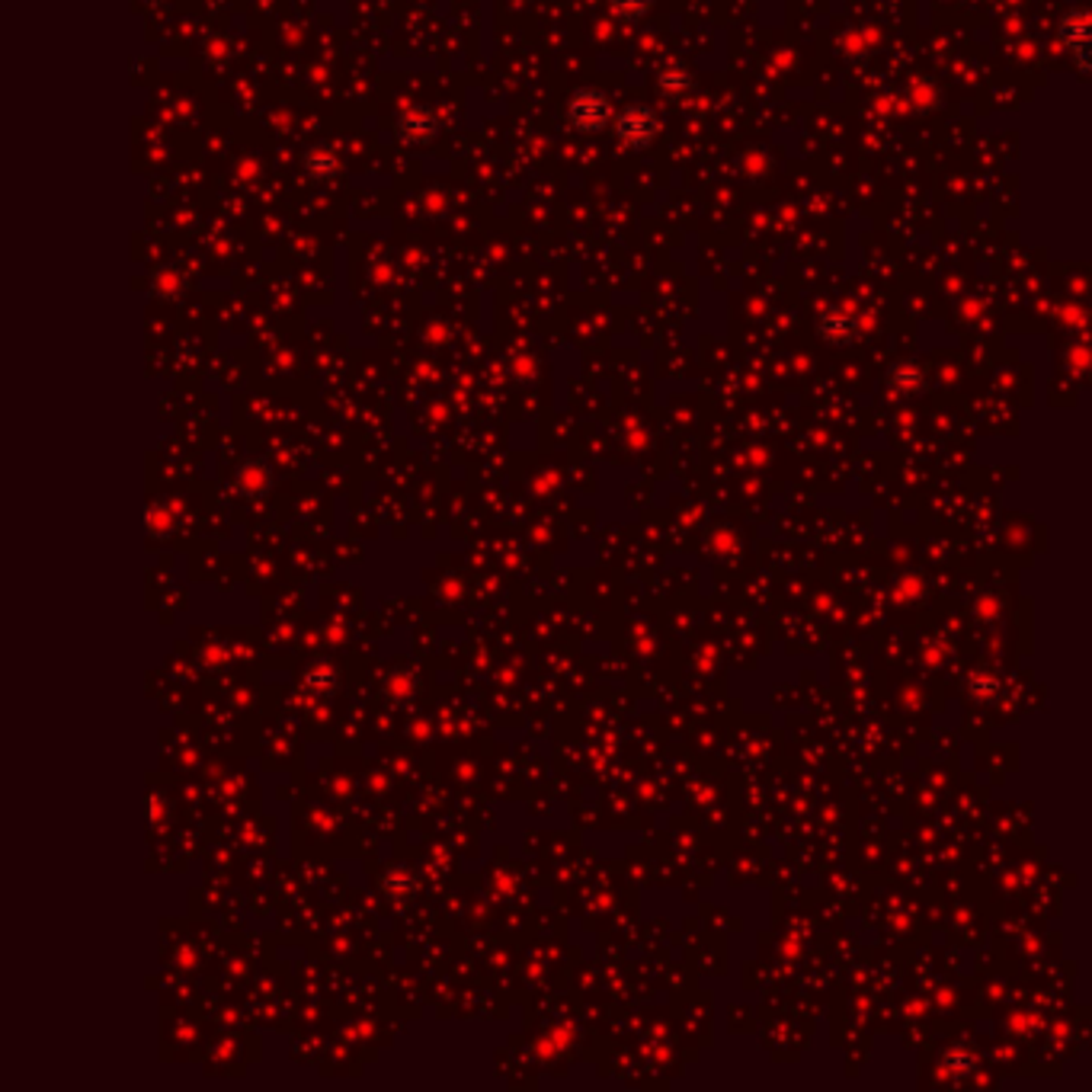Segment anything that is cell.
<instances>
[{"instance_id":"6da1fadb","label":"cell","mask_w":1092,"mask_h":1092,"mask_svg":"<svg viewBox=\"0 0 1092 1092\" xmlns=\"http://www.w3.org/2000/svg\"><path fill=\"white\" fill-rule=\"evenodd\" d=\"M616 135L622 144L644 151L654 144V138L660 135V119L647 103H631L616 116Z\"/></svg>"},{"instance_id":"7a4b0ae2","label":"cell","mask_w":1092,"mask_h":1092,"mask_svg":"<svg viewBox=\"0 0 1092 1092\" xmlns=\"http://www.w3.org/2000/svg\"><path fill=\"white\" fill-rule=\"evenodd\" d=\"M612 109H609V100L603 90L596 87H587V90H577L568 103V122L577 128V132H587V135H596L606 128Z\"/></svg>"},{"instance_id":"3957f363","label":"cell","mask_w":1092,"mask_h":1092,"mask_svg":"<svg viewBox=\"0 0 1092 1092\" xmlns=\"http://www.w3.org/2000/svg\"><path fill=\"white\" fill-rule=\"evenodd\" d=\"M1060 39L1067 42V49L1073 52L1079 71H1089V20L1082 7H1073L1063 20H1060Z\"/></svg>"},{"instance_id":"277c9868","label":"cell","mask_w":1092,"mask_h":1092,"mask_svg":"<svg viewBox=\"0 0 1092 1092\" xmlns=\"http://www.w3.org/2000/svg\"><path fill=\"white\" fill-rule=\"evenodd\" d=\"M436 132H439V119H436V112L427 109V106H411V109H404L401 119H398V135H401L404 141H411V144L433 141Z\"/></svg>"},{"instance_id":"5b68a950","label":"cell","mask_w":1092,"mask_h":1092,"mask_svg":"<svg viewBox=\"0 0 1092 1092\" xmlns=\"http://www.w3.org/2000/svg\"><path fill=\"white\" fill-rule=\"evenodd\" d=\"M305 170H308L314 179H330V176L340 170V163H336V154H333V151L314 148V151L305 154Z\"/></svg>"},{"instance_id":"8992f818","label":"cell","mask_w":1092,"mask_h":1092,"mask_svg":"<svg viewBox=\"0 0 1092 1092\" xmlns=\"http://www.w3.org/2000/svg\"><path fill=\"white\" fill-rule=\"evenodd\" d=\"M820 333H824L827 340H849V333H852V317H846V314H839V311H827V314L820 317Z\"/></svg>"},{"instance_id":"52a82bcc","label":"cell","mask_w":1092,"mask_h":1092,"mask_svg":"<svg viewBox=\"0 0 1092 1092\" xmlns=\"http://www.w3.org/2000/svg\"><path fill=\"white\" fill-rule=\"evenodd\" d=\"M657 84H660V90H666V93H686V90L692 87V77H689L682 68H663L660 77H657Z\"/></svg>"},{"instance_id":"ba28073f","label":"cell","mask_w":1092,"mask_h":1092,"mask_svg":"<svg viewBox=\"0 0 1092 1092\" xmlns=\"http://www.w3.org/2000/svg\"><path fill=\"white\" fill-rule=\"evenodd\" d=\"M651 4H654V0H612V11H616V17H622V20H641V17H647L651 14Z\"/></svg>"},{"instance_id":"9c48e42d","label":"cell","mask_w":1092,"mask_h":1092,"mask_svg":"<svg viewBox=\"0 0 1092 1092\" xmlns=\"http://www.w3.org/2000/svg\"><path fill=\"white\" fill-rule=\"evenodd\" d=\"M148 4H167V0H148Z\"/></svg>"}]
</instances>
